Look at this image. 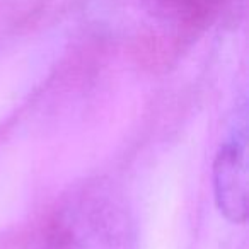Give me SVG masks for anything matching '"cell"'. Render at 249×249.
<instances>
[{"label":"cell","mask_w":249,"mask_h":249,"mask_svg":"<svg viewBox=\"0 0 249 249\" xmlns=\"http://www.w3.org/2000/svg\"><path fill=\"white\" fill-rule=\"evenodd\" d=\"M164 7L173 9L178 14H188V16H196L205 14L212 7L218 4V0H156Z\"/></svg>","instance_id":"obj_3"},{"label":"cell","mask_w":249,"mask_h":249,"mask_svg":"<svg viewBox=\"0 0 249 249\" xmlns=\"http://www.w3.org/2000/svg\"><path fill=\"white\" fill-rule=\"evenodd\" d=\"M215 201L234 224H244L248 217V156H246V123L235 126L218 149L213 164Z\"/></svg>","instance_id":"obj_2"},{"label":"cell","mask_w":249,"mask_h":249,"mask_svg":"<svg viewBox=\"0 0 249 249\" xmlns=\"http://www.w3.org/2000/svg\"><path fill=\"white\" fill-rule=\"evenodd\" d=\"M45 249H135V229L123 195L106 179L72 190L50 222Z\"/></svg>","instance_id":"obj_1"}]
</instances>
